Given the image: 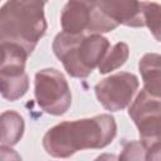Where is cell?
Wrapping results in <instances>:
<instances>
[{
    "label": "cell",
    "mask_w": 161,
    "mask_h": 161,
    "mask_svg": "<svg viewBox=\"0 0 161 161\" xmlns=\"http://www.w3.org/2000/svg\"><path fill=\"white\" fill-rule=\"evenodd\" d=\"M116 133L117 125L111 114L64 121L47 131L43 137V147L52 157L67 158L82 150L108 146Z\"/></svg>",
    "instance_id": "1"
},
{
    "label": "cell",
    "mask_w": 161,
    "mask_h": 161,
    "mask_svg": "<svg viewBox=\"0 0 161 161\" xmlns=\"http://www.w3.org/2000/svg\"><path fill=\"white\" fill-rule=\"evenodd\" d=\"M43 1L10 0L0 10V40L23 47L30 55L44 36L47 20Z\"/></svg>",
    "instance_id": "2"
},
{
    "label": "cell",
    "mask_w": 161,
    "mask_h": 161,
    "mask_svg": "<svg viewBox=\"0 0 161 161\" xmlns=\"http://www.w3.org/2000/svg\"><path fill=\"white\" fill-rule=\"evenodd\" d=\"M52 48L70 77L87 78L108 53L109 40L101 34L60 31L55 35Z\"/></svg>",
    "instance_id": "3"
},
{
    "label": "cell",
    "mask_w": 161,
    "mask_h": 161,
    "mask_svg": "<svg viewBox=\"0 0 161 161\" xmlns=\"http://www.w3.org/2000/svg\"><path fill=\"white\" fill-rule=\"evenodd\" d=\"M60 25L68 34H101L118 26L97 1H68L60 15Z\"/></svg>",
    "instance_id": "4"
},
{
    "label": "cell",
    "mask_w": 161,
    "mask_h": 161,
    "mask_svg": "<svg viewBox=\"0 0 161 161\" xmlns=\"http://www.w3.org/2000/svg\"><path fill=\"white\" fill-rule=\"evenodd\" d=\"M34 94L38 106L48 114H64L72 104L68 82L55 68H44L35 73Z\"/></svg>",
    "instance_id": "5"
},
{
    "label": "cell",
    "mask_w": 161,
    "mask_h": 161,
    "mask_svg": "<svg viewBox=\"0 0 161 161\" xmlns=\"http://www.w3.org/2000/svg\"><path fill=\"white\" fill-rule=\"evenodd\" d=\"M29 54L26 50L13 43H1L0 89L1 96L8 101L21 98L29 88V78L25 73V62Z\"/></svg>",
    "instance_id": "6"
},
{
    "label": "cell",
    "mask_w": 161,
    "mask_h": 161,
    "mask_svg": "<svg viewBox=\"0 0 161 161\" xmlns=\"http://www.w3.org/2000/svg\"><path fill=\"white\" fill-rule=\"evenodd\" d=\"M146 148L161 142V101L142 89L128 109Z\"/></svg>",
    "instance_id": "7"
},
{
    "label": "cell",
    "mask_w": 161,
    "mask_h": 161,
    "mask_svg": "<svg viewBox=\"0 0 161 161\" xmlns=\"http://www.w3.org/2000/svg\"><path fill=\"white\" fill-rule=\"evenodd\" d=\"M138 78L127 72L112 74L94 86L98 102L111 112L126 108L138 89Z\"/></svg>",
    "instance_id": "8"
},
{
    "label": "cell",
    "mask_w": 161,
    "mask_h": 161,
    "mask_svg": "<svg viewBox=\"0 0 161 161\" xmlns=\"http://www.w3.org/2000/svg\"><path fill=\"white\" fill-rule=\"evenodd\" d=\"M98 6L118 25L140 28L145 25L143 3L138 1H97Z\"/></svg>",
    "instance_id": "9"
},
{
    "label": "cell",
    "mask_w": 161,
    "mask_h": 161,
    "mask_svg": "<svg viewBox=\"0 0 161 161\" xmlns=\"http://www.w3.org/2000/svg\"><path fill=\"white\" fill-rule=\"evenodd\" d=\"M138 69L143 80V89L161 101V54H145L140 59Z\"/></svg>",
    "instance_id": "10"
},
{
    "label": "cell",
    "mask_w": 161,
    "mask_h": 161,
    "mask_svg": "<svg viewBox=\"0 0 161 161\" xmlns=\"http://www.w3.org/2000/svg\"><path fill=\"white\" fill-rule=\"evenodd\" d=\"M24 133V119L15 111L1 113V146L16 145Z\"/></svg>",
    "instance_id": "11"
},
{
    "label": "cell",
    "mask_w": 161,
    "mask_h": 161,
    "mask_svg": "<svg viewBox=\"0 0 161 161\" xmlns=\"http://www.w3.org/2000/svg\"><path fill=\"white\" fill-rule=\"evenodd\" d=\"M128 55H130L128 45L126 43H123V42L116 43L108 50V53L104 55L103 60L98 65L99 73L101 74H106V73H109V72L119 68L121 65H123L126 63Z\"/></svg>",
    "instance_id": "12"
},
{
    "label": "cell",
    "mask_w": 161,
    "mask_h": 161,
    "mask_svg": "<svg viewBox=\"0 0 161 161\" xmlns=\"http://www.w3.org/2000/svg\"><path fill=\"white\" fill-rule=\"evenodd\" d=\"M145 25L150 29L153 38L161 43V4L143 3Z\"/></svg>",
    "instance_id": "13"
},
{
    "label": "cell",
    "mask_w": 161,
    "mask_h": 161,
    "mask_svg": "<svg viewBox=\"0 0 161 161\" xmlns=\"http://www.w3.org/2000/svg\"><path fill=\"white\" fill-rule=\"evenodd\" d=\"M147 148L141 141H130L123 145L118 161H146Z\"/></svg>",
    "instance_id": "14"
},
{
    "label": "cell",
    "mask_w": 161,
    "mask_h": 161,
    "mask_svg": "<svg viewBox=\"0 0 161 161\" xmlns=\"http://www.w3.org/2000/svg\"><path fill=\"white\" fill-rule=\"evenodd\" d=\"M0 157H1V161H21L20 155L16 151H14L10 146L0 147Z\"/></svg>",
    "instance_id": "15"
},
{
    "label": "cell",
    "mask_w": 161,
    "mask_h": 161,
    "mask_svg": "<svg viewBox=\"0 0 161 161\" xmlns=\"http://www.w3.org/2000/svg\"><path fill=\"white\" fill-rule=\"evenodd\" d=\"M146 161H161V142H157L147 148Z\"/></svg>",
    "instance_id": "16"
},
{
    "label": "cell",
    "mask_w": 161,
    "mask_h": 161,
    "mask_svg": "<svg viewBox=\"0 0 161 161\" xmlns=\"http://www.w3.org/2000/svg\"><path fill=\"white\" fill-rule=\"evenodd\" d=\"M94 161H118V156L114 153H102Z\"/></svg>",
    "instance_id": "17"
}]
</instances>
